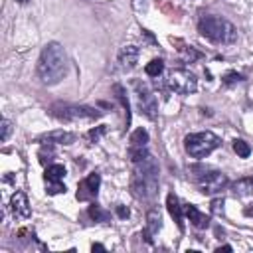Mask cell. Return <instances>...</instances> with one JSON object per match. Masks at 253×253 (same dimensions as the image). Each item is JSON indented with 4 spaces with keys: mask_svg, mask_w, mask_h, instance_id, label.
<instances>
[{
    "mask_svg": "<svg viewBox=\"0 0 253 253\" xmlns=\"http://www.w3.org/2000/svg\"><path fill=\"white\" fill-rule=\"evenodd\" d=\"M67 71V55L61 43L49 42L38 59V75L45 85H53L59 79H63Z\"/></svg>",
    "mask_w": 253,
    "mask_h": 253,
    "instance_id": "1",
    "label": "cell"
},
{
    "mask_svg": "<svg viewBox=\"0 0 253 253\" xmlns=\"http://www.w3.org/2000/svg\"><path fill=\"white\" fill-rule=\"evenodd\" d=\"M198 30L204 38L215 43H233L237 40V32L233 24L219 16H202L198 22Z\"/></svg>",
    "mask_w": 253,
    "mask_h": 253,
    "instance_id": "2",
    "label": "cell"
},
{
    "mask_svg": "<svg viewBox=\"0 0 253 253\" xmlns=\"http://www.w3.org/2000/svg\"><path fill=\"white\" fill-rule=\"evenodd\" d=\"M158 184V170L152 156H146L140 162H134V176H132V190L136 196L150 198L156 192Z\"/></svg>",
    "mask_w": 253,
    "mask_h": 253,
    "instance_id": "3",
    "label": "cell"
},
{
    "mask_svg": "<svg viewBox=\"0 0 253 253\" xmlns=\"http://www.w3.org/2000/svg\"><path fill=\"white\" fill-rule=\"evenodd\" d=\"M219 146V138L210 132V130H202V132H192L184 138V148L190 156L194 158H204L208 156L211 150H215Z\"/></svg>",
    "mask_w": 253,
    "mask_h": 253,
    "instance_id": "4",
    "label": "cell"
},
{
    "mask_svg": "<svg viewBox=\"0 0 253 253\" xmlns=\"http://www.w3.org/2000/svg\"><path fill=\"white\" fill-rule=\"evenodd\" d=\"M166 83H168V87H170L174 93H180V95L194 93L196 87H198L196 75L190 73L188 69H172V71L168 73Z\"/></svg>",
    "mask_w": 253,
    "mask_h": 253,
    "instance_id": "5",
    "label": "cell"
},
{
    "mask_svg": "<svg viewBox=\"0 0 253 253\" xmlns=\"http://www.w3.org/2000/svg\"><path fill=\"white\" fill-rule=\"evenodd\" d=\"M194 180L204 194H215L227 184L225 174H221L219 170H208V168H200V174H196Z\"/></svg>",
    "mask_w": 253,
    "mask_h": 253,
    "instance_id": "6",
    "label": "cell"
},
{
    "mask_svg": "<svg viewBox=\"0 0 253 253\" xmlns=\"http://www.w3.org/2000/svg\"><path fill=\"white\" fill-rule=\"evenodd\" d=\"M101 113L91 107H55V117L63 121H89L97 119Z\"/></svg>",
    "mask_w": 253,
    "mask_h": 253,
    "instance_id": "7",
    "label": "cell"
},
{
    "mask_svg": "<svg viewBox=\"0 0 253 253\" xmlns=\"http://www.w3.org/2000/svg\"><path fill=\"white\" fill-rule=\"evenodd\" d=\"M136 101H138L140 113H144L148 119H154V115H156V97L140 83L136 85Z\"/></svg>",
    "mask_w": 253,
    "mask_h": 253,
    "instance_id": "8",
    "label": "cell"
},
{
    "mask_svg": "<svg viewBox=\"0 0 253 253\" xmlns=\"http://www.w3.org/2000/svg\"><path fill=\"white\" fill-rule=\"evenodd\" d=\"M99 184H101V176L99 174H89L85 180H81L79 184V190H77V200H91L97 196V190H99Z\"/></svg>",
    "mask_w": 253,
    "mask_h": 253,
    "instance_id": "9",
    "label": "cell"
},
{
    "mask_svg": "<svg viewBox=\"0 0 253 253\" xmlns=\"http://www.w3.org/2000/svg\"><path fill=\"white\" fill-rule=\"evenodd\" d=\"M10 208H12V211H14V215H18V217H30V204H28V198H26V194L24 192H16L14 196H12V200H10Z\"/></svg>",
    "mask_w": 253,
    "mask_h": 253,
    "instance_id": "10",
    "label": "cell"
},
{
    "mask_svg": "<svg viewBox=\"0 0 253 253\" xmlns=\"http://www.w3.org/2000/svg\"><path fill=\"white\" fill-rule=\"evenodd\" d=\"M117 59H119V65H121L123 69L134 67V63H136V59H138V47H136V45H125V47H121Z\"/></svg>",
    "mask_w": 253,
    "mask_h": 253,
    "instance_id": "11",
    "label": "cell"
},
{
    "mask_svg": "<svg viewBox=\"0 0 253 253\" xmlns=\"http://www.w3.org/2000/svg\"><path fill=\"white\" fill-rule=\"evenodd\" d=\"M184 213H186V217L192 221V225L198 227V229H204V227H208V223H210L208 215L202 213V211H200L196 206H192V204H186V206H184Z\"/></svg>",
    "mask_w": 253,
    "mask_h": 253,
    "instance_id": "12",
    "label": "cell"
},
{
    "mask_svg": "<svg viewBox=\"0 0 253 253\" xmlns=\"http://www.w3.org/2000/svg\"><path fill=\"white\" fill-rule=\"evenodd\" d=\"M40 140H45L47 144H71L75 140V134L67 130H53V132L43 134Z\"/></svg>",
    "mask_w": 253,
    "mask_h": 253,
    "instance_id": "13",
    "label": "cell"
},
{
    "mask_svg": "<svg viewBox=\"0 0 253 253\" xmlns=\"http://www.w3.org/2000/svg\"><path fill=\"white\" fill-rule=\"evenodd\" d=\"M166 206H168V211H170V215L174 217V221L178 223V227L180 229H184V217H182V206L178 204V198L176 196H168V200H166Z\"/></svg>",
    "mask_w": 253,
    "mask_h": 253,
    "instance_id": "14",
    "label": "cell"
},
{
    "mask_svg": "<svg viewBox=\"0 0 253 253\" xmlns=\"http://www.w3.org/2000/svg\"><path fill=\"white\" fill-rule=\"evenodd\" d=\"M148 142V132L144 128H136L130 136V148H146Z\"/></svg>",
    "mask_w": 253,
    "mask_h": 253,
    "instance_id": "15",
    "label": "cell"
},
{
    "mask_svg": "<svg viewBox=\"0 0 253 253\" xmlns=\"http://www.w3.org/2000/svg\"><path fill=\"white\" fill-rule=\"evenodd\" d=\"M63 176H65V168L59 166V164H53V166H49L45 170V180L47 182H61Z\"/></svg>",
    "mask_w": 253,
    "mask_h": 253,
    "instance_id": "16",
    "label": "cell"
},
{
    "mask_svg": "<svg viewBox=\"0 0 253 253\" xmlns=\"http://www.w3.org/2000/svg\"><path fill=\"white\" fill-rule=\"evenodd\" d=\"M251 190H253V180H249V178L233 184V194H237V196H247V194H251Z\"/></svg>",
    "mask_w": 253,
    "mask_h": 253,
    "instance_id": "17",
    "label": "cell"
},
{
    "mask_svg": "<svg viewBox=\"0 0 253 253\" xmlns=\"http://www.w3.org/2000/svg\"><path fill=\"white\" fill-rule=\"evenodd\" d=\"M162 69H164L162 59H152V61L146 63V67H144V71H146L148 77H158V75L162 73Z\"/></svg>",
    "mask_w": 253,
    "mask_h": 253,
    "instance_id": "18",
    "label": "cell"
},
{
    "mask_svg": "<svg viewBox=\"0 0 253 253\" xmlns=\"http://www.w3.org/2000/svg\"><path fill=\"white\" fill-rule=\"evenodd\" d=\"M160 229V213L156 210L148 211V233H156Z\"/></svg>",
    "mask_w": 253,
    "mask_h": 253,
    "instance_id": "19",
    "label": "cell"
},
{
    "mask_svg": "<svg viewBox=\"0 0 253 253\" xmlns=\"http://www.w3.org/2000/svg\"><path fill=\"white\" fill-rule=\"evenodd\" d=\"M233 150L237 152V156L241 158H247L251 154V146L245 142V140H233Z\"/></svg>",
    "mask_w": 253,
    "mask_h": 253,
    "instance_id": "20",
    "label": "cell"
},
{
    "mask_svg": "<svg viewBox=\"0 0 253 253\" xmlns=\"http://www.w3.org/2000/svg\"><path fill=\"white\" fill-rule=\"evenodd\" d=\"M89 215H91L95 221H107V219H109V213L103 211V210H101L99 206H95V204L89 206Z\"/></svg>",
    "mask_w": 253,
    "mask_h": 253,
    "instance_id": "21",
    "label": "cell"
},
{
    "mask_svg": "<svg viewBox=\"0 0 253 253\" xmlns=\"http://www.w3.org/2000/svg\"><path fill=\"white\" fill-rule=\"evenodd\" d=\"M0 128H2V132H0V140H2V142H6V140H8V136H10V130H12V123H10L8 119H2Z\"/></svg>",
    "mask_w": 253,
    "mask_h": 253,
    "instance_id": "22",
    "label": "cell"
},
{
    "mask_svg": "<svg viewBox=\"0 0 253 253\" xmlns=\"http://www.w3.org/2000/svg\"><path fill=\"white\" fill-rule=\"evenodd\" d=\"M65 192V186L61 182H47V194H61Z\"/></svg>",
    "mask_w": 253,
    "mask_h": 253,
    "instance_id": "23",
    "label": "cell"
},
{
    "mask_svg": "<svg viewBox=\"0 0 253 253\" xmlns=\"http://www.w3.org/2000/svg\"><path fill=\"white\" fill-rule=\"evenodd\" d=\"M103 132H105V126H99L97 130H95V128H93V130H89V134H87V136H89V140H95V142H97V138H99Z\"/></svg>",
    "mask_w": 253,
    "mask_h": 253,
    "instance_id": "24",
    "label": "cell"
},
{
    "mask_svg": "<svg viewBox=\"0 0 253 253\" xmlns=\"http://www.w3.org/2000/svg\"><path fill=\"white\" fill-rule=\"evenodd\" d=\"M243 77L239 73H227L225 75V83H235V81H241Z\"/></svg>",
    "mask_w": 253,
    "mask_h": 253,
    "instance_id": "25",
    "label": "cell"
},
{
    "mask_svg": "<svg viewBox=\"0 0 253 253\" xmlns=\"http://www.w3.org/2000/svg\"><path fill=\"white\" fill-rule=\"evenodd\" d=\"M117 211H119V215H121V217H126V215H128V210H126V208H123V206H121Z\"/></svg>",
    "mask_w": 253,
    "mask_h": 253,
    "instance_id": "26",
    "label": "cell"
},
{
    "mask_svg": "<svg viewBox=\"0 0 253 253\" xmlns=\"http://www.w3.org/2000/svg\"><path fill=\"white\" fill-rule=\"evenodd\" d=\"M20 2H26V0H20Z\"/></svg>",
    "mask_w": 253,
    "mask_h": 253,
    "instance_id": "27",
    "label": "cell"
}]
</instances>
